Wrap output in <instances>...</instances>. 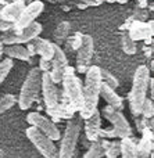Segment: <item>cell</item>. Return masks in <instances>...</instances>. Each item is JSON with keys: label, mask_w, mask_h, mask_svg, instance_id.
I'll use <instances>...</instances> for the list:
<instances>
[{"label": "cell", "mask_w": 154, "mask_h": 158, "mask_svg": "<svg viewBox=\"0 0 154 158\" xmlns=\"http://www.w3.org/2000/svg\"><path fill=\"white\" fill-rule=\"evenodd\" d=\"M100 67L90 65L85 72V83L82 86V107L79 110V117L82 119L89 118L97 110L100 98Z\"/></svg>", "instance_id": "1"}, {"label": "cell", "mask_w": 154, "mask_h": 158, "mask_svg": "<svg viewBox=\"0 0 154 158\" xmlns=\"http://www.w3.org/2000/svg\"><path fill=\"white\" fill-rule=\"evenodd\" d=\"M150 78H152V71L146 65H139L136 68L135 74H133L132 87H131L129 96H128L129 110L133 117L140 115L142 106L147 98V89H149Z\"/></svg>", "instance_id": "2"}, {"label": "cell", "mask_w": 154, "mask_h": 158, "mask_svg": "<svg viewBox=\"0 0 154 158\" xmlns=\"http://www.w3.org/2000/svg\"><path fill=\"white\" fill-rule=\"evenodd\" d=\"M82 118L75 114L72 118L67 119L64 133L61 135V143L58 148V158H75L77 146L82 133Z\"/></svg>", "instance_id": "3"}, {"label": "cell", "mask_w": 154, "mask_h": 158, "mask_svg": "<svg viewBox=\"0 0 154 158\" xmlns=\"http://www.w3.org/2000/svg\"><path fill=\"white\" fill-rule=\"evenodd\" d=\"M40 86H42V71L38 67H33L28 72L27 78H25L24 83L21 86V90H19V96L17 98L19 108L29 110L33 106V103L39 98Z\"/></svg>", "instance_id": "4"}, {"label": "cell", "mask_w": 154, "mask_h": 158, "mask_svg": "<svg viewBox=\"0 0 154 158\" xmlns=\"http://www.w3.org/2000/svg\"><path fill=\"white\" fill-rule=\"evenodd\" d=\"M40 93L43 97V104L46 112L49 114V118L53 122H58V114H57V107H58V98H60V90L57 87V83L52 81L49 72H42V86Z\"/></svg>", "instance_id": "5"}, {"label": "cell", "mask_w": 154, "mask_h": 158, "mask_svg": "<svg viewBox=\"0 0 154 158\" xmlns=\"http://www.w3.org/2000/svg\"><path fill=\"white\" fill-rule=\"evenodd\" d=\"M61 85H63V93L65 94V97L79 112L82 107V81L77 77L75 68L69 65L67 67L61 79Z\"/></svg>", "instance_id": "6"}, {"label": "cell", "mask_w": 154, "mask_h": 158, "mask_svg": "<svg viewBox=\"0 0 154 158\" xmlns=\"http://www.w3.org/2000/svg\"><path fill=\"white\" fill-rule=\"evenodd\" d=\"M25 135L33 144V147L43 156V158H58V148L52 139L43 135L35 126H29L25 131Z\"/></svg>", "instance_id": "7"}, {"label": "cell", "mask_w": 154, "mask_h": 158, "mask_svg": "<svg viewBox=\"0 0 154 158\" xmlns=\"http://www.w3.org/2000/svg\"><path fill=\"white\" fill-rule=\"evenodd\" d=\"M42 33V24H39L38 21H33L32 24H29L28 27H25L24 29L18 31H8V32H4L3 38L0 40L3 42L4 46L7 44H27L28 42H31L32 39L38 38Z\"/></svg>", "instance_id": "8"}, {"label": "cell", "mask_w": 154, "mask_h": 158, "mask_svg": "<svg viewBox=\"0 0 154 158\" xmlns=\"http://www.w3.org/2000/svg\"><path fill=\"white\" fill-rule=\"evenodd\" d=\"M27 121L31 126H35L38 131H40L43 135H46L53 142L60 140V137H61L60 129L56 125V122H53L49 117L40 114L39 111H33L27 115Z\"/></svg>", "instance_id": "9"}, {"label": "cell", "mask_w": 154, "mask_h": 158, "mask_svg": "<svg viewBox=\"0 0 154 158\" xmlns=\"http://www.w3.org/2000/svg\"><path fill=\"white\" fill-rule=\"evenodd\" d=\"M43 8H44V3L42 0H32L31 3L25 4L22 13L19 14L17 21L13 24V31L18 32V31L24 29L25 27H28L29 24H32L33 21H36V18L42 14Z\"/></svg>", "instance_id": "10"}, {"label": "cell", "mask_w": 154, "mask_h": 158, "mask_svg": "<svg viewBox=\"0 0 154 158\" xmlns=\"http://www.w3.org/2000/svg\"><path fill=\"white\" fill-rule=\"evenodd\" d=\"M94 53V42L90 35H82L81 46L77 50V68L75 71L85 74L86 69L90 67V61Z\"/></svg>", "instance_id": "11"}, {"label": "cell", "mask_w": 154, "mask_h": 158, "mask_svg": "<svg viewBox=\"0 0 154 158\" xmlns=\"http://www.w3.org/2000/svg\"><path fill=\"white\" fill-rule=\"evenodd\" d=\"M100 114H102V117H104L106 119L111 123V126H113L114 129H117V131L122 135V139L132 136V128H131L128 119L125 118V115L122 114V111H117V110L106 106L104 108L100 111Z\"/></svg>", "instance_id": "12"}, {"label": "cell", "mask_w": 154, "mask_h": 158, "mask_svg": "<svg viewBox=\"0 0 154 158\" xmlns=\"http://www.w3.org/2000/svg\"><path fill=\"white\" fill-rule=\"evenodd\" d=\"M154 22L150 21H136V19H129V27H128V35L132 40L140 42L144 40L147 44H152L153 33H154Z\"/></svg>", "instance_id": "13"}, {"label": "cell", "mask_w": 154, "mask_h": 158, "mask_svg": "<svg viewBox=\"0 0 154 158\" xmlns=\"http://www.w3.org/2000/svg\"><path fill=\"white\" fill-rule=\"evenodd\" d=\"M50 63H52V67H50L49 71L50 78H52V81L54 83L57 85L61 83L64 71L68 67V58L65 56V52L56 43H54V54H53V58L50 60Z\"/></svg>", "instance_id": "14"}, {"label": "cell", "mask_w": 154, "mask_h": 158, "mask_svg": "<svg viewBox=\"0 0 154 158\" xmlns=\"http://www.w3.org/2000/svg\"><path fill=\"white\" fill-rule=\"evenodd\" d=\"M27 49L29 52L31 56H36L38 54L40 58H44V60H52L53 54H54V43L47 39L43 38H35L31 42L27 43Z\"/></svg>", "instance_id": "15"}, {"label": "cell", "mask_w": 154, "mask_h": 158, "mask_svg": "<svg viewBox=\"0 0 154 158\" xmlns=\"http://www.w3.org/2000/svg\"><path fill=\"white\" fill-rule=\"evenodd\" d=\"M102 114H100L99 110L93 112L89 118H86L85 123H83V136L89 140V142H94L100 137V129L102 126Z\"/></svg>", "instance_id": "16"}, {"label": "cell", "mask_w": 154, "mask_h": 158, "mask_svg": "<svg viewBox=\"0 0 154 158\" xmlns=\"http://www.w3.org/2000/svg\"><path fill=\"white\" fill-rule=\"evenodd\" d=\"M140 140L136 143V153L138 158H150L153 156V148H154V136H153V129L146 128L140 132Z\"/></svg>", "instance_id": "17"}, {"label": "cell", "mask_w": 154, "mask_h": 158, "mask_svg": "<svg viewBox=\"0 0 154 158\" xmlns=\"http://www.w3.org/2000/svg\"><path fill=\"white\" fill-rule=\"evenodd\" d=\"M100 97H102L103 100L107 103V106L111 107V108L117 110V111H122V110H124V107H125L124 98L115 92V89L104 85L103 82H102V85H100Z\"/></svg>", "instance_id": "18"}, {"label": "cell", "mask_w": 154, "mask_h": 158, "mask_svg": "<svg viewBox=\"0 0 154 158\" xmlns=\"http://www.w3.org/2000/svg\"><path fill=\"white\" fill-rule=\"evenodd\" d=\"M25 4H27L25 0H15V2H10L7 4H4L3 8L0 10V19L14 24L17 21V18L19 17V14L22 13Z\"/></svg>", "instance_id": "19"}, {"label": "cell", "mask_w": 154, "mask_h": 158, "mask_svg": "<svg viewBox=\"0 0 154 158\" xmlns=\"http://www.w3.org/2000/svg\"><path fill=\"white\" fill-rule=\"evenodd\" d=\"M3 54H6L11 60L15 58V60L21 61H29L31 57H32L24 44H7V46H4Z\"/></svg>", "instance_id": "20"}, {"label": "cell", "mask_w": 154, "mask_h": 158, "mask_svg": "<svg viewBox=\"0 0 154 158\" xmlns=\"http://www.w3.org/2000/svg\"><path fill=\"white\" fill-rule=\"evenodd\" d=\"M107 144H108V139L99 137L97 140H94V142H92L89 144V147L86 148L82 158H103Z\"/></svg>", "instance_id": "21"}, {"label": "cell", "mask_w": 154, "mask_h": 158, "mask_svg": "<svg viewBox=\"0 0 154 158\" xmlns=\"http://www.w3.org/2000/svg\"><path fill=\"white\" fill-rule=\"evenodd\" d=\"M121 158H138V153H136V142L133 137H124L121 139V153H119Z\"/></svg>", "instance_id": "22"}, {"label": "cell", "mask_w": 154, "mask_h": 158, "mask_svg": "<svg viewBox=\"0 0 154 158\" xmlns=\"http://www.w3.org/2000/svg\"><path fill=\"white\" fill-rule=\"evenodd\" d=\"M69 32H71V24L68 21L60 22L54 31V43L61 46L67 40V38L69 36Z\"/></svg>", "instance_id": "23"}, {"label": "cell", "mask_w": 154, "mask_h": 158, "mask_svg": "<svg viewBox=\"0 0 154 158\" xmlns=\"http://www.w3.org/2000/svg\"><path fill=\"white\" fill-rule=\"evenodd\" d=\"M119 153H121V139H113L108 142L107 147L104 151L106 158H118Z\"/></svg>", "instance_id": "24"}, {"label": "cell", "mask_w": 154, "mask_h": 158, "mask_svg": "<svg viewBox=\"0 0 154 158\" xmlns=\"http://www.w3.org/2000/svg\"><path fill=\"white\" fill-rule=\"evenodd\" d=\"M100 79H102V82L104 85L113 87V89H117V87L119 86L118 78H117L114 74H111L110 71H107V69H102V68H100Z\"/></svg>", "instance_id": "25"}, {"label": "cell", "mask_w": 154, "mask_h": 158, "mask_svg": "<svg viewBox=\"0 0 154 158\" xmlns=\"http://www.w3.org/2000/svg\"><path fill=\"white\" fill-rule=\"evenodd\" d=\"M15 103H17V98L14 94H11V93L2 94L0 96V115L4 114L6 111H8Z\"/></svg>", "instance_id": "26"}, {"label": "cell", "mask_w": 154, "mask_h": 158, "mask_svg": "<svg viewBox=\"0 0 154 158\" xmlns=\"http://www.w3.org/2000/svg\"><path fill=\"white\" fill-rule=\"evenodd\" d=\"M121 44H122V50H124L125 54H135L136 52H138V46H136V42L132 40V39L129 38V35L128 33H125V35H122L121 38Z\"/></svg>", "instance_id": "27"}, {"label": "cell", "mask_w": 154, "mask_h": 158, "mask_svg": "<svg viewBox=\"0 0 154 158\" xmlns=\"http://www.w3.org/2000/svg\"><path fill=\"white\" fill-rule=\"evenodd\" d=\"M14 63L11 58H4V60H0V85L6 81V78L8 77L10 71L13 69Z\"/></svg>", "instance_id": "28"}, {"label": "cell", "mask_w": 154, "mask_h": 158, "mask_svg": "<svg viewBox=\"0 0 154 158\" xmlns=\"http://www.w3.org/2000/svg\"><path fill=\"white\" fill-rule=\"evenodd\" d=\"M140 115L144 118H153L154 117V103H153V98L147 97L144 100L143 106H142V111H140Z\"/></svg>", "instance_id": "29"}, {"label": "cell", "mask_w": 154, "mask_h": 158, "mask_svg": "<svg viewBox=\"0 0 154 158\" xmlns=\"http://www.w3.org/2000/svg\"><path fill=\"white\" fill-rule=\"evenodd\" d=\"M81 42H82V33L75 32L72 36H68V38H67V40L64 42V43H67L68 49L78 50V47L81 46Z\"/></svg>", "instance_id": "30"}, {"label": "cell", "mask_w": 154, "mask_h": 158, "mask_svg": "<svg viewBox=\"0 0 154 158\" xmlns=\"http://www.w3.org/2000/svg\"><path fill=\"white\" fill-rule=\"evenodd\" d=\"M50 67H52V63H50L49 60H44V58H39L38 68L40 69L42 72H49V71H50Z\"/></svg>", "instance_id": "31"}, {"label": "cell", "mask_w": 154, "mask_h": 158, "mask_svg": "<svg viewBox=\"0 0 154 158\" xmlns=\"http://www.w3.org/2000/svg\"><path fill=\"white\" fill-rule=\"evenodd\" d=\"M13 29V24L11 22H6V21H2L0 19V31L2 32H8V31Z\"/></svg>", "instance_id": "32"}, {"label": "cell", "mask_w": 154, "mask_h": 158, "mask_svg": "<svg viewBox=\"0 0 154 158\" xmlns=\"http://www.w3.org/2000/svg\"><path fill=\"white\" fill-rule=\"evenodd\" d=\"M147 90H150V98H153V96H154V79L153 78H150V81H149V89Z\"/></svg>", "instance_id": "33"}, {"label": "cell", "mask_w": 154, "mask_h": 158, "mask_svg": "<svg viewBox=\"0 0 154 158\" xmlns=\"http://www.w3.org/2000/svg\"><path fill=\"white\" fill-rule=\"evenodd\" d=\"M147 3H149V0H138V8L147 7Z\"/></svg>", "instance_id": "34"}, {"label": "cell", "mask_w": 154, "mask_h": 158, "mask_svg": "<svg viewBox=\"0 0 154 158\" xmlns=\"http://www.w3.org/2000/svg\"><path fill=\"white\" fill-rule=\"evenodd\" d=\"M106 2H108V3H114V2H117V3H119V4H125V3L129 2V0H106Z\"/></svg>", "instance_id": "35"}, {"label": "cell", "mask_w": 154, "mask_h": 158, "mask_svg": "<svg viewBox=\"0 0 154 158\" xmlns=\"http://www.w3.org/2000/svg\"><path fill=\"white\" fill-rule=\"evenodd\" d=\"M3 50H4V44L0 40V60H2V57H3Z\"/></svg>", "instance_id": "36"}, {"label": "cell", "mask_w": 154, "mask_h": 158, "mask_svg": "<svg viewBox=\"0 0 154 158\" xmlns=\"http://www.w3.org/2000/svg\"><path fill=\"white\" fill-rule=\"evenodd\" d=\"M7 0H0V10H2V8H3V6H4V4H7Z\"/></svg>", "instance_id": "37"}, {"label": "cell", "mask_w": 154, "mask_h": 158, "mask_svg": "<svg viewBox=\"0 0 154 158\" xmlns=\"http://www.w3.org/2000/svg\"><path fill=\"white\" fill-rule=\"evenodd\" d=\"M0 158H4V153H3L2 150H0Z\"/></svg>", "instance_id": "38"}, {"label": "cell", "mask_w": 154, "mask_h": 158, "mask_svg": "<svg viewBox=\"0 0 154 158\" xmlns=\"http://www.w3.org/2000/svg\"><path fill=\"white\" fill-rule=\"evenodd\" d=\"M10 2H15V0H10Z\"/></svg>", "instance_id": "39"}]
</instances>
